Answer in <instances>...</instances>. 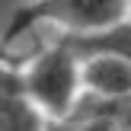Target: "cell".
Here are the masks:
<instances>
[{
	"label": "cell",
	"mask_w": 131,
	"mask_h": 131,
	"mask_svg": "<svg viewBox=\"0 0 131 131\" xmlns=\"http://www.w3.org/2000/svg\"><path fill=\"white\" fill-rule=\"evenodd\" d=\"M118 131H131V118H128V122H125V125H122Z\"/></svg>",
	"instance_id": "obj_5"
},
{
	"label": "cell",
	"mask_w": 131,
	"mask_h": 131,
	"mask_svg": "<svg viewBox=\"0 0 131 131\" xmlns=\"http://www.w3.org/2000/svg\"><path fill=\"white\" fill-rule=\"evenodd\" d=\"M38 16L54 23L67 38H83L125 23L128 10L125 3H112V0H74V3H48L38 10Z\"/></svg>",
	"instance_id": "obj_2"
},
{
	"label": "cell",
	"mask_w": 131,
	"mask_h": 131,
	"mask_svg": "<svg viewBox=\"0 0 131 131\" xmlns=\"http://www.w3.org/2000/svg\"><path fill=\"white\" fill-rule=\"evenodd\" d=\"M83 93L99 102H131V61L112 54L80 58Z\"/></svg>",
	"instance_id": "obj_3"
},
{
	"label": "cell",
	"mask_w": 131,
	"mask_h": 131,
	"mask_svg": "<svg viewBox=\"0 0 131 131\" xmlns=\"http://www.w3.org/2000/svg\"><path fill=\"white\" fill-rule=\"evenodd\" d=\"M0 131H48V118L26 96L19 74H0Z\"/></svg>",
	"instance_id": "obj_4"
},
{
	"label": "cell",
	"mask_w": 131,
	"mask_h": 131,
	"mask_svg": "<svg viewBox=\"0 0 131 131\" xmlns=\"http://www.w3.org/2000/svg\"><path fill=\"white\" fill-rule=\"evenodd\" d=\"M19 80H23L26 96L42 109L45 118H70L83 99L80 58L64 38L38 51L26 64Z\"/></svg>",
	"instance_id": "obj_1"
}]
</instances>
